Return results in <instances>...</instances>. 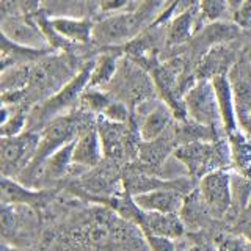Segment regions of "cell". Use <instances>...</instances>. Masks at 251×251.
I'll use <instances>...</instances> for the list:
<instances>
[{
    "label": "cell",
    "instance_id": "obj_1",
    "mask_svg": "<svg viewBox=\"0 0 251 251\" xmlns=\"http://www.w3.org/2000/svg\"><path fill=\"white\" fill-rule=\"evenodd\" d=\"M93 65L94 61L83 65L58 91H55L47 99H44L41 104L36 105L28 116L30 127L46 126L55 118L66 115L69 108H73L77 102H80L83 91L88 88Z\"/></svg>",
    "mask_w": 251,
    "mask_h": 251
},
{
    "label": "cell",
    "instance_id": "obj_2",
    "mask_svg": "<svg viewBox=\"0 0 251 251\" xmlns=\"http://www.w3.org/2000/svg\"><path fill=\"white\" fill-rule=\"evenodd\" d=\"M173 155L188 171V175L201 179L207 173L226 168L231 163V152L227 141H192L179 145Z\"/></svg>",
    "mask_w": 251,
    "mask_h": 251
},
{
    "label": "cell",
    "instance_id": "obj_3",
    "mask_svg": "<svg viewBox=\"0 0 251 251\" xmlns=\"http://www.w3.org/2000/svg\"><path fill=\"white\" fill-rule=\"evenodd\" d=\"M86 127H88V123H83L78 116L68 113L47 123L44 129L39 132L41 137H39V145L36 149L35 159L27 167V170L22 173L21 177L27 179L30 175H33L47 157L52 155L55 151H58L65 145L71 143V141H74L78 137V133Z\"/></svg>",
    "mask_w": 251,
    "mask_h": 251
},
{
    "label": "cell",
    "instance_id": "obj_4",
    "mask_svg": "<svg viewBox=\"0 0 251 251\" xmlns=\"http://www.w3.org/2000/svg\"><path fill=\"white\" fill-rule=\"evenodd\" d=\"M184 107L188 120L212 129H223L222 116L210 78H200L184 94Z\"/></svg>",
    "mask_w": 251,
    "mask_h": 251
},
{
    "label": "cell",
    "instance_id": "obj_5",
    "mask_svg": "<svg viewBox=\"0 0 251 251\" xmlns=\"http://www.w3.org/2000/svg\"><path fill=\"white\" fill-rule=\"evenodd\" d=\"M231 173L226 168H220L207 173L198 182V192L202 206L212 218L229 217L232 207L231 193Z\"/></svg>",
    "mask_w": 251,
    "mask_h": 251
},
{
    "label": "cell",
    "instance_id": "obj_6",
    "mask_svg": "<svg viewBox=\"0 0 251 251\" xmlns=\"http://www.w3.org/2000/svg\"><path fill=\"white\" fill-rule=\"evenodd\" d=\"M39 132L25 130L16 137H2L0 141V160L6 177L21 176L33 162L39 145Z\"/></svg>",
    "mask_w": 251,
    "mask_h": 251
},
{
    "label": "cell",
    "instance_id": "obj_7",
    "mask_svg": "<svg viewBox=\"0 0 251 251\" xmlns=\"http://www.w3.org/2000/svg\"><path fill=\"white\" fill-rule=\"evenodd\" d=\"M141 22L135 13H116L94 24L93 43L104 47H121L138 35Z\"/></svg>",
    "mask_w": 251,
    "mask_h": 251
},
{
    "label": "cell",
    "instance_id": "obj_8",
    "mask_svg": "<svg viewBox=\"0 0 251 251\" xmlns=\"http://www.w3.org/2000/svg\"><path fill=\"white\" fill-rule=\"evenodd\" d=\"M232 86L239 129L251 138V61L242 58L227 71Z\"/></svg>",
    "mask_w": 251,
    "mask_h": 251
},
{
    "label": "cell",
    "instance_id": "obj_9",
    "mask_svg": "<svg viewBox=\"0 0 251 251\" xmlns=\"http://www.w3.org/2000/svg\"><path fill=\"white\" fill-rule=\"evenodd\" d=\"M53 192L50 188H31L16 177H2L0 182V200L2 204L13 206H28L31 209H41L52 200Z\"/></svg>",
    "mask_w": 251,
    "mask_h": 251
},
{
    "label": "cell",
    "instance_id": "obj_10",
    "mask_svg": "<svg viewBox=\"0 0 251 251\" xmlns=\"http://www.w3.org/2000/svg\"><path fill=\"white\" fill-rule=\"evenodd\" d=\"M133 223L138 226L143 235H159L176 240L185 232V223L179 214H155L140 209Z\"/></svg>",
    "mask_w": 251,
    "mask_h": 251
},
{
    "label": "cell",
    "instance_id": "obj_11",
    "mask_svg": "<svg viewBox=\"0 0 251 251\" xmlns=\"http://www.w3.org/2000/svg\"><path fill=\"white\" fill-rule=\"evenodd\" d=\"M137 206L145 212L155 214H180L187 195L179 188L163 187L132 196Z\"/></svg>",
    "mask_w": 251,
    "mask_h": 251
},
{
    "label": "cell",
    "instance_id": "obj_12",
    "mask_svg": "<svg viewBox=\"0 0 251 251\" xmlns=\"http://www.w3.org/2000/svg\"><path fill=\"white\" fill-rule=\"evenodd\" d=\"M2 33L6 39L18 46L30 49H52L38 24L24 19L22 16L2 19Z\"/></svg>",
    "mask_w": 251,
    "mask_h": 251
},
{
    "label": "cell",
    "instance_id": "obj_13",
    "mask_svg": "<svg viewBox=\"0 0 251 251\" xmlns=\"http://www.w3.org/2000/svg\"><path fill=\"white\" fill-rule=\"evenodd\" d=\"M96 126L102 140V146H104V154L108 159H126L130 154V149L135 148L132 146V135L127 124L112 123L105 120V118L99 116Z\"/></svg>",
    "mask_w": 251,
    "mask_h": 251
},
{
    "label": "cell",
    "instance_id": "obj_14",
    "mask_svg": "<svg viewBox=\"0 0 251 251\" xmlns=\"http://www.w3.org/2000/svg\"><path fill=\"white\" fill-rule=\"evenodd\" d=\"M104 146L99 135L98 126H88L83 129L74 141L73 149V163L82 168H96L104 159Z\"/></svg>",
    "mask_w": 251,
    "mask_h": 251
},
{
    "label": "cell",
    "instance_id": "obj_15",
    "mask_svg": "<svg viewBox=\"0 0 251 251\" xmlns=\"http://www.w3.org/2000/svg\"><path fill=\"white\" fill-rule=\"evenodd\" d=\"M175 120V113L165 102H154V105L141 118V123L138 126L140 140L154 141L160 138L173 127Z\"/></svg>",
    "mask_w": 251,
    "mask_h": 251
},
{
    "label": "cell",
    "instance_id": "obj_16",
    "mask_svg": "<svg viewBox=\"0 0 251 251\" xmlns=\"http://www.w3.org/2000/svg\"><path fill=\"white\" fill-rule=\"evenodd\" d=\"M214 85L215 96L220 108V116H222L223 132L226 135L239 130L237 126V116H235V102H234V93L227 74H217L210 78Z\"/></svg>",
    "mask_w": 251,
    "mask_h": 251
},
{
    "label": "cell",
    "instance_id": "obj_17",
    "mask_svg": "<svg viewBox=\"0 0 251 251\" xmlns=\"http://www.w3.org/2000/svg\"><path fill=\"white\" fill-rule=\"evenodd\" d=\"M123 53V47H108L107 52L99 55V58L94 60L88 86H91V88H104V86L112 83L118 69H120V60Z\"/></svg>",
    "mask_w": 251,
    "mask_h": 251
},
{
    "label": "cell",
    "instance_id": "obj_18",
    "mask_svg": "<svg viewBox=\"0 0 251 251\" xmlns=\"http://www.w3.org/2000/svg\"><path fill=\"white\" fill-rule=\"evenodd\" d=\"M50 25L57 33L65 38L68 43L90 44L93 43L94 24L88 19H74V18H50Z\"/></svg>",
    "mask_w": 251,
    "mask_h": 251
},
{
    "label": "cell",
    "instance_id": "obj_19",
    "mask_svg": "<svg viewBox=\"0 0 251 251\" xmlns=\"http://www.w3.org/2000/svg\"><path fill=\"white\" fill-rule=\"evenodd\" d=\"M196 19H200L198 6H188L185 10L173 18L170 27L167 41L171 46H179L182 43H187L193 36V31L196 30Z\"/></svg>",
    "mask_w": 251,
    "mask_h": 251
},
{
    "label": "cell",
    "instance_id": "obj_20",
    "mask_svg": "<svg viewBox=\"0 0 251 251\" xmlns=\"http://www.w3.org/2000/svg\"><path fill=\"white\" fill-rule=\"evenodd\" d=\"M227 145L235 171L251 177V138L239 129L227 135Z\"/></svg>",
    "mask_w": 251,
    "mask_h": 251
},
{
    "label": "cell",
    "instance_id": "obj_21",
    "mask_svg": "<svg viewBox=\"0 0 251 251\" xmlns=\"http://www.w3.org/2000/svg\"><path fill=\"white\" fill-rule=\"evenodd\" d=\"M242 28L237 25L235 22H212L207 24L204 30L200 35V47H215V46H222L226 41H232L234 38L240 36Z\"/></svg>",
    "mask_w": 251,
    "mask_h": 251
},
{
    "label": "cell",
    "instance_id": "obj_22",
    "mask_svg": "<svg viewBox=\"0 0 251 251\" xmlns=\"http://www.w3.org/2000/svg\"><path fill=\"white\" fill-rule=\"evenodd\" d=\"M231 193H232V207L229 217L237 218L243 210L251 204V177L242 173H231Z\"/></svg>",
    "mask_w": 251,
    "mask_h": 251
},
{
    "label": "cell",
    "instance_id": "obj_23",
    "mask_svg": "<svg viewBox=\"0 0 251 251\" xmlns=\"http://www.w3.org/2000/svg\"><path fill=\"white\" fill-rule=\"evenodd\" d=\"M28 130V115L16 105L2 107V137H16Z\"/></svg>",
    "mask_w": 251,
    "mask_h": 251
},
{
    "label": "cell",
    "instance_id": "obj_24",
    "mask_svg": "<svg viewBox=\"0 0 251 251\" xmlns=\"http://www.w3.org/2000/svg\"><path fill=\"white\" fill-rule=\"evenodd\" d=\"M115 98L110 93L104 91L102 88H91L88 86L80 98V104L88 113H98L102 115L104 110L108 107V104L112 102Z\"/></svg>",
    "mask_w": 251,
    "mask_h": 251
},
{
    "label": "cell",
    "instance_id": "obj_25",
    "mask_svg": "<svg viewBox=\"0 0 251 251\" xmlns=\"http://www.w3.org/2000/svg\"><path fill=\"white\" fill-rule=\"evenodd\" d=\"M198 13L202 22H218L222 21L226 14H231L227 0H200L198 2Z\"/></svg>",
    "mask_w": 251,
    "mask_h": 251
},
{
    "label": "cell",
    "instance_id": "obj_26",
    "mask_svg": "<svg viewBox=\"0 0 251 251\" xmlns=\"http://www.w3.org/2000/svg\"><path fill=\"white\" fill-rule=\"evenodd\" d=\"M105 120L112 121V123H121V124H127L130 120V113L129 108L126 105V102L120 100V99H113L108 104V107L104 110V113L99 115Z\"/></svg>",
    "mask_w": 251,
    "mask_h": 251
},
{
    "label": "cell",
    "instance_id": "obj_27",
    "mask_svg": "<svg viewBox=\"0 0 251 251\" xmlns=\"http://www.w3.org/2000/svg\"><path fill=\"white\" fill-rule=\"evenodd\" d=\"M215 251H251V243L239 234H227L220 237Z\"/></svg>",
    "mask_w": 251,
    "mask_h": 251
},
{
    "label": "cell",
    "instance_id": "obj_28",
    "mask_svg": "<svg viewBox=\"0 0 251 251\" xmlns=\"http://www.w3.org/2000/svg\"><path fill=\"white\" fill-rule=\"evenodd\" d=\"M234 234L242 235L243 239L251 243V204L242 212V214L234 220Z\"/></svg>",
    "mask_w": 251,
    "mask_h": 251
},
{
    "label": "cell",
    "instance_id": "obj_29",
    "mask_svg": "<svg viewBox=\"0 0 251 251\" xmlns=\"http://www.w3.org/2000/svg\"><path fill=\"white\" fill-rule=\"evenodd\" d=\"M149 251H179L173 239L159 237V235H143Z\"/></svg>",
    "mask_w": 251,
    "mask_h": 251
},
{
    "label": "cell",
    "instance_id": "obj_30",
    "mask_svg": "<svg viewBox=\"0 0 251 251\" xmlns=\"http://www.w3.org/2000/svg\"><path fill=\"white\" fill-rule=\"evenodd\" d=\"M168 0H143L140 5V8L137 10V16L140 22L143 24L148 18H151V16L159 10L160 6H165V3H167Z\"/></svg>",
    "mask_w": 251,
    "mask_h": 251
},
{
    "label": "cell",
    "instance_id": "obj_31",
    "mask_svg": "<svg viewBox=\"0 0 251 251\" xmlns=\"http://www.w3.org/2000/svg\"><path fill=\"white\" fill-rule=\"evenodd\" d=\"M232 21L242 30L251 28V0H245V3L240 6V10L232 14Z\"/></svg>",
    "mask_w": 251,
    "mask_h": 251
},
{
    "label": "cell",
    "instance_id": "obj_32",
    "mask_svg": "<svg viewBox=\"0 0 251 251\" xmlns=\"http://www.w3.org/2000/svg\"><path fill=\"white\" fill-rule=\"evenodd\" d=\"M24 6V0H2V16L5 18H13V16H21Z\"/></svg>",
    "mask_w": 251,
    "mask_h": 251
},
{
    "label": "cell",
    "instance_id": "obj_33",
    "mask_svg": "<svg viewBox=\"0 0 251 251\" xmlns=\"http://www.w3.org/2000/svg\"><path fill=\"white\" fill-rule=\"evenodd\" d=\"M127 2L129 0H102L100 6H102V10H105V11H116V10H120V8H123Z\"/></svg>",
    "mask_w": 251,
    "mask_h": 251
},
{
    "label": "cell",
    "instance_id": "obj_34",
    "mask_svg": "<svg viewBox=\"0 0 251 251\" xmlns=\"http://www.w3.org/2000/svg\"><path fill=\"white\" fill-rule=\"evenodd\" d=\"M245 3V0H227V6H229L231 14H234L235 11L240 10V6Z\"/></svg>",
    "mask_w": 251,
    "mask_h": 251
},
{
    "label": "cell",
    "instance_id": "obj_35",
    "mask_svg": "<svg viewBox=\"0 0 251 251\" xmlns=\"http://www.w3.org/2000/svg\"><path fill=\"white\" fill-rule=\"evenodd\" d=\"M2 251H28V250L21 248V247H16V245H8V243H3Z\"/></svg>",
    "mask_w": 251,
    "mask_h": 251
},
{
    "label": "cell",
    "instance_id": "obj_36",
    "mask_svg": "<svg viewBox=\"0 0 251 251\" xmlns=\"http://www.w3.org/2000/svg\"><path fill=\"white\" fill-rule=\"evenodd\" d=\"M184 251H204L200 245H192L190 248H187V250H184Z\"/></svg>",
    "mask_w": 251,
    "mask_h": 251
},
{
    "label": "cell",
    "instance_id": "obj_37",
    "mask_svg": "<svg viewBox=\"0 0 251 251\" xmlns=\"http://www.w3.org/2000/svg\"><path fill=\"white\" fill-rule=\"evenodd\" d=\"M250 61H251V53H250Z\"/></svg>",
    "mask_w": 251,
    "mask_h": 251
}]
</instances>
